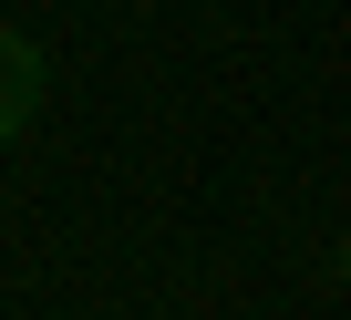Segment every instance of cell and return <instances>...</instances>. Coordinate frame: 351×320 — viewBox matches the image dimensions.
I'll return each instance as SVG.
<instances>
[{
  "mask_svg": "<svg viewBox=\"0 0 351 320\" xmlns=\"http://www.w3.org/2000/svg\"><path fill=\"white\" fill-rule=\"evenodd\" d=\"M32 114H42V52L21 32H0V145H11Z\"/></svg>",
  "mask_w": 351,
  "mask_h": 320,
  "instance_id": "cell-1",
  "label": "cell"
},
{
  "mask_svg": "<svg viewBox=\"0 0 351 320\" xmlns=\"http://www.w3.org/2000/svg\"><path fill=\"white\" fill-rule=\"evenodd\" d=\"M341 279H351V248H341Z\"/></svg>",
  "mask_w": 351,
  "mask_h": 320,
  "instance_id": "cell-2",
  "label": "cell"
}]
</instances>
